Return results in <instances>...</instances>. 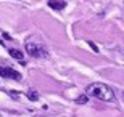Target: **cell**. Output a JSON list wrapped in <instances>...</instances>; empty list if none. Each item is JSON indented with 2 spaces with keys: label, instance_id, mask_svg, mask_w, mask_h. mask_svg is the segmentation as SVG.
<instances>
[{
  "label": "cell",
  "instance_id": "1",
  "mask_svg": "<svg viewBox=\"0 0 124 117\" xmlns=\"http://www.w3.org/2000/svg\"><path fill=\"white\" fill-rule=\"evenodd\" d=\"M26 53L32 58H37V59H44L48 56V48H47L45 42L42 40L40 37L37 35H32L26 40Z\"/></svg>",
  "mask_w": 124,
  "mask_h": 117
},
{
  "label": "cell",
  "instance_id": "2",
  "mask_svg": "<svg viewBox=\"0 0 124 117\" xmlns=\"http://www.w3.org/2000/svg\"><path fill=\"white\" fill-rule=\"evenodd\" d=\"M87 95L89 96H93V98L100 99V101H106V103H113L115 101V93L111 90V87L105 85V83H90L87 87Z\"/></svg>",
  "mask_w": 124,
  "mask_h": 117
},
{
  "label": "cell",
  "instance_id": "3",
  "mask_svg": "<svg viewBox=\"0 0 124 117\" xmlns=\"http://www.w3.org/2000/svg\"><path fill=\"white\" fill-rule=\"evenodd\" d=\"M0 77L11 79V80H21V79H23V76H21L18 71H15V69H11V68H7V66H0Z\"/></svg>",
  "mask_w": 124,
  "mask_h": 117
},
{
  "label": "cell",
  "instance_id": "4",
  "mask_svg": "<svg viewBox=\"0 0 124 117\" xmlns=\"http://www.w3.org/2000/svg\"><path fill=\"white\" fill-rule=\"evenodd\" d=\"M8 53H10V56L11 58H15V59H18L21 64H26V61H24V56H23V53L19 51V50H15V48H8Z\"/></svg>",
  "mask_w": 124,
  "mask_h": 117
},
{
  "label": "cell",
  "instance_id": "5",
  "mask_svg": "<svg viewBox=\"0 0 124 117\" xmlns=\"http://www.w3.org/2000/svg\"><path fill=\"white\" fill-rule=\"evenodd\" d=\"M48 7L53 10H64L66 2L64 0H48Z\"/></svg>",
  "mask_w": 124,
  "mask_h": 117
},
{
  "label": "cell",
  "instance_id": "6",
  "mask_svg": "<svg viewBox=\"0 0 124 117\" xmlns=\"http://www.w3.org/2000/svg\"><path fill=\"white\" fill-rule=\"evenodd\" d=\"M28 98L31 99V101H37V99H39V95H37L36 90H29L28 91Z\"/></svg>",
  "mask_w": 124,
  "mask_h": 117
},
{
  "label": "cell",
  "instance_id": "7",
  "mask_svg": "<svg viewBox=\"0 0 124 117\" xmlns=\"http://www.w3.org/2000/svg\"><path fill=\"white\" fill-rule=\"evenodd\" d=\"M87 101H89V99H87V96H85V95H81V96L76 99V103H78V104H85Z\"/></svg>",
  "mask_w": 124,
  "mask_h": 117
},
{
  "label": "cell",
  "instance_id": "8",
  "mask_svg": "<svg viewBox=\"0 0 124 117\" xmlns=\"http://www.w3.org/2000/svg\"><path fill=\"white\" fill-rule=\"evenodd\" d=\"M2 35H3V37H5V39H7V40H10V39H11V37H10V35H8V34H7V32H3V34H2Z\"/></svg>",
  "mask_w": 124,
  "mask_h": 117
}]
</instances>
